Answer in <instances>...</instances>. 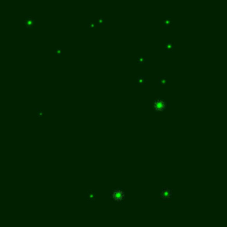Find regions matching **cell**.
Masks as SVG:
<instances>
[{
  "mask_svg": "<svg viewBox=\"0 0 227 227\" xmlns=\"http://www.w3.org/2000/svg\"><path fill=\"white\" fill-rule=\"evenodd\" d=\"M112 197H113L114 200H116V202H121V200H122L124 198V191L121 189L114 190V191L113 192V193H112Z\"/></svg>",
  "mask_w": 227,
  "mask_h": 227,
  "instance_id": "obj_1",
  "label": "cell"
},
{
  "mask_svg": "<svg viewBox=\"0 0 227 227\" xmlns=\"http://www.w3.org/2000/svg\"><path fill=\"white\" fill-rule=\"evenodd\" d=\"M161 196L163 199H165V200H168L172 196V191L168 188H163L161 192Z\"/></svg>",
  "mask_w": 227,
  "mask_h": 227,
  "instance_id": "obj_2",
  "label": "cell"
},
{
  "mask_svg": "<svg viewBox=\"0 0 227 227\" xmlns=\"http://www.w3.org/2000/svg\"><path fill=\"white\" fill-rule=\"evenodd\" d=\"M165 106H166V104L163 100V99H156L154 104H153V107H154V108L156 110H159V111L163 110L164 107H165Z\"/></svg>",
  "mask_w": 227,
  "mask_h": 227,
  "instance_id": "obj_3",
  "label": "cell"
},
{
  "mask_svg": "<svg viewBox=\"0 0 227 227\" xmlns=\"http://www.w3.org/2000/svg\"><path fill=\"white\" fill-rule=\"evenodd\" d=\"M24 22H25V24L28 26V27H32V26L35 24V22H36V21H35L34 18H32V17H30V16H28V17H26Z\"/></svg>",
  "mask_w": 227,
  "mask_h": 227,
  "instance_id": "obj_4",
  "label": "cell"
},
{
  "mask_svg": "<svg viewBox=\"0 0 227 227\" xmlns=\"http://www.w3.org/2000/svg\"><path fill=\"white\" fill-rule=\"evenodd\" d=\"M96 197H97V195H96V193H95L94 192H92V191L88 192V193H87L88 200H90V202H93L95 199H96Z\"/></svg>",
  "mask_w": 227,
  "mask_h": 227,
  "instance_id": "obj_5",
  "label": "cell"
},
{
  "mask_svg": "<svg viewBox=\"0 0 227 227\" xmlns=\"http://www.w3.org/2000/svg\"><path fill=\"white\" fill-rule=\"evenodd\" d=\"M173 46H174V45H173V43L170 42V41H168V42H166L165 44H163V47L166 50H171L173 48Z\"/></svg>",
  "mask_w": 227,
  "mask_h": 227,
  "instance_id": "obj_6",
  "label": "cell"
},
{
  "mask_svg": "<svg viewBox=\"0 0 227 227\" xmlns=\"http://www.w3.org/2000/svg\"><path fill=\"white\" fill-rule=\"evenodd\" d=\"M163 23L164 26H166V27H167V26H168V25L170 24V23H171V20H170V17H166V18L163 19Z\"/></svg>",
  "mask_w": 227,
  "mask_h": 227,
  "instance_id": "obj_7",
  "label": "cell"
},
{
  "mask_svg": "<svg viewBox=\"0 0 227 227\" xmlns=\"http://www.w3.org/2000/svg\"><path fill=\"white\" fill-rule=\"evenodd\" d=\"M137 82L139 84H144L145 82H146V77H145V76H138L137 78Z\"/></svg>",
  "mask_w": 227,
  "mask_h": 227,
  "instance_id": "obj_8",
  "label": "cell"
},
{
  "mask_svg": "<svg viewBox=\"0 0 227 227\" xmlns=\"http://www.w3.org/2000/svg\"><path fill=\"white\" fill-rule=\"evenodd\" d=\"M138 62L140 64H144L146 63V58L144 57V56H139L138 59Z\"/></svg>",
  "mask_w": 227,
  "mask_h": 227,
  "instance_id": "obj_9",
  "label": "cell"
},
{
  "mask_svg": "<svg viewBox=\"0 0 227 227\" xmlns=\"http://www.w3.org/2000/svg\"><path fill=\"white\" fill-rule=\"evenodd\" d=\"M159 83H161V84H165L167 83V78L165 76H161L159 78Z\"/></svg>",
  "mask_w": 227,
  "mask_h": 227,
  "instance_id": "obj_10",
  "label": "cell"
},
{
  "mask_svg": "<svg viewBox=\"0 0 227 227\" xmlns=\"http://www.w3.org/2000/svg\"><path fill=\"white\" fill-rule=\"evenodd\" d=\"M54 53H55V54H57V55H60L62 53V50L60 49V48H57V49H55L54 50Z\"/></svg>",
  "mask_w": 227,
  "mask_h": 227,
  "instance_id": "obj_11",
  "label": "cell"
},
{
  "mask_svg": "<svg viewBox=\"0 0 227 227\" xmlns=\"http://www.w3.org/2000/svg\"><path fill=\"white\" fill-rule=\"evenodd\" d=\"M99 22H104V21H105V17H103V16H100V17H99Z\"/></svg>",
  "mask_w": 227,
  "mask_h": 227,
  "instance_id": "obj_12",
  "label": "cell"
},
{
  "mask_svg": "<svg viewBox=\"0 0 227 227\" xmlns=\"http://www.w3.org/2000/svg\"><path fill=\"white\" fill-rule=\"evenodd\" d=\"M94 25H95V24H94V21H92V22H90V27H92H92H93V26H94Z\"/></svg>",
  "mask_w": 227,
  "mask_h": 227,
  "instance_id": "obj_13",
  "label": "cell"
}]
</instances>
